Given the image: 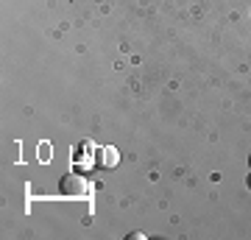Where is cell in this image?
Returning <instances> with one entry per match:
<instances>
[{
    "label": "cell",
    "instance_id": "6da1fadb",
    "mask_svg": "<svg viewBox=\"0 0 251 240\" xmlns=\"http://www.w3.org/2000/svg\"><path fill=\"white\" fill-rule=\"evenodd\" d=\"M59 193L62 196H87L90 193V182L78 173H67L62 179V185H59Z\"/></svg>",
    "mask_w": 251,
    "mask_h": 240
},
{
    "label": "cell",
    "instance_id": "3957f363",
    "mask_svg": "<svg viewBox=\"0 0 251 240\" xmlns=\"http://www.w3.org/2000/svg\"><path fill=\"white\" fill-rule=\"evenodd\" d=\"M249 165H251V157H249Z\"/></svg>",
    "mask_w": 251,
    "mask_h": 240
},
{
    "label": "cell",
    "instance_id": "7a4b0ae2",
    "mask_svg": "<svg viewBox=\"0 0 251 240\" xmlns=\"http://www.w3.org/2000/svg\"><path fill=\"white\" fill-rule=\"evenodd\" d=\"M249 187H251V176H249Z\"/></svg>",
    "mask_w": 251,
    "mask_h": 240
}]
</instances>
